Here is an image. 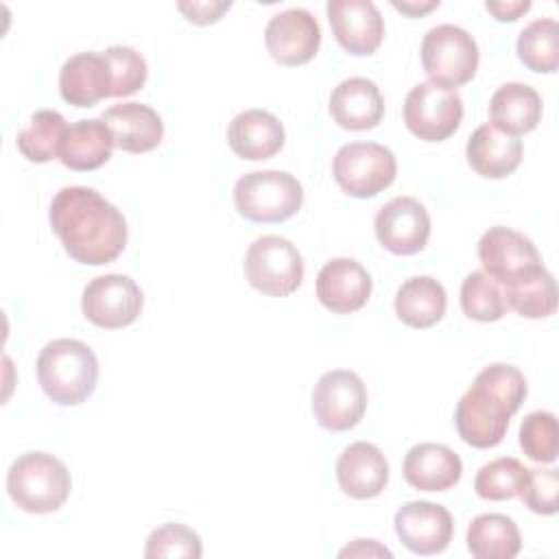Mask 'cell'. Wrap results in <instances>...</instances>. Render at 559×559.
<instances>
[{"mask_svg": "<svg viewBox=\"0 0 559 559\" xmlns=\"http://www.w3.org/2000/svg\"><path fill=\"white\" fill-rule=\"evenodd\" d=\"M48 221L66 253L81 264H109L127 245L122 212L87 186L61 188L50 201Z\"/></svg>", "mask_w": 559, "mask_h": 559, "instance_id": "cell-1", "label": "cell"}, {"mask_svg": "<svg viewBox=\"0 0 559 559\" xmlns=\"http://www.w3.org/2000/svg\"><path fill=\"white\" fill-rule=\"evenodd\" d=\"M524 397L526 378L518 367L496 362L480 369L454 411L459 437L478 450L498 445Z\"/></svg>", "mask_w": 559, "mask_h": 559, "instance_id": "cell-2", "label": "cell"}, {"mask_svg": "<svg viewBox=\"0 0 559 559\" xmlns=\"http://www.w3.org/2000/svg\"><path fill=\"white\" fill-rule=\"evenodd\" d=\"M37 380L41 391L59 406L85 402L98 382L94 352L76 338H55L37 356Z\"/></svg>", "mask_w": 559, "mask_h": 559, "instance_id": "cell-3", "label": "cell"}, {"mask_svg": "<svg viewBox=\"0 0 559 559\" xmlns=\"http://www.w3.org/2000/svg\"><path fill=\"white\" fill-rule=\"evenodd\" d=\"M72 478L63 461L48 452H24L7 472V493L26 513H52L70 496Z\"/></svg>", "mask_w": 559, "mask_h": 559, "instance_id": "cell-4", "label": "cell"}, {"mask_svg": "<svg viewBox=\"0 0 559 559\" xmlns=\"http://www.w3.org/2000/svg\"><path fill=\"white\" fill-rule=\"evenodd\" d=\"M304 203L301 183L286 170H253L234 186V205L251 223H282Z\"/></svg>", "mask_w": 559, "mask_h": 559, "instance_id": "cell-5", "label": "cell"}, {"mask_svg": "<svg viewBox=\"0 0 559 559\" xmlns=\"http://www.w3.org/2000/svg\"><path fill=\"white\" fill-rule=\"evenodd\" d=\"M421 66L432 83L456 90L474 79L478 70L476 39L461 26H432L421 41Z\"/></svg>", "mask_w": 559, "mask_h": 559, "instance_id": "cell-6", "label": "cell"}, {"mask_svg": "<svg viewBox=\"0 0 559 559\" xmlns=\"http://www.w3.org/2000/svg\"><path fill=\"white\" fill-rule=\"evenodd\" d=\"M397 173L391 148L378 142H349L332 159L334 181L356 199H371L386 190Z\"/></svg>", "mask_w": 559, "mask_h": 559, "instance_id": "cell-7", "label": "cell"}, {"mask_svg": "<svg viewBox=\"0 0 559 559\" xmlns=\"http://www.w3.org/2000/svg\"><path fill=\"white\" fill-rule=\"evenodd\" d=\"M247 282L271 297L295 293L304 280V260L297 247L282 236L255 238L245 255Z\"/></svg>", "mask_w": 559, "mask_h": 559, "instance_id": "cell-8", "label": "cell"}, {"mask_svg": "<svg viewBox=\"0 0 559 559\" xmlns=\"http://www.w3.org/2000/svg\"><path fill=\"white\" fill-rule=\"evenodd\" d=\"M402 116L406 129L415 138L424 142H443L461 127L463 100L456 90L426 81L417 83L406 94Z\"/></svg>", "mask_w": 559, "mask_h": 559, "instance_id": "cell-9", "label": "cell"}, {"mask_svg": "<svg viewBox=\"0 0 559 559\" xmlns=\"http://www.w3.org/2000/svg\"><path fill=\"white\" fill-rule=\"evenodd\" d=\"M367 408V389L349 369L325 371L312 389V413L319 426L332 432L354 428Z\"/></svg>", "mask_w": 559, "mask_h": 559, "instance_id": "cell-10", "label": "cell"}, {"mask_svg": "<svg viewBox=\"0 0 559 559\" xmlns=\"http://www.w3.org/2000/svg\"><path fill=\"white\" fill-rule=\"evenodd\" d=\"M144 308L142 288L120 273H107L94 277L81 297V310L85 319L105 330H118L131 325Z\"/></svg>", "mask_w": 559, "mask_h": 559, "instance_id": "cell-11", "label": "cell"}, {"mask_svg": "<svg viewBox=\"0 0 559 559\" xmlns=\"http://www.w3.org/2000/svg\"><path fill=\"white\" fill-rule=\"evenodd\" d=\"M373 229L378 242L386 251L395 255H413L428 242L430 216L417 199L395 197L378 210Z\"/></svg>", "mask_w": 559, "mask_h": 559, "instance_id": "cell-12", "label": "cell"}, {"mask_svg": "<svg viewBox=\"0 0 559 559\" xmlns=\"http://www.w3.org/2000/svg\"><path fill=\"white\" fill-rule=\"evenodd\" d=\"M264 44L277 63L304 66L321 46V26L308 9L293 7L269 20Z\"/></svg>", "mask_w": 559, "mask_h": 559, "instance_id": "cell-13", "label": "cell"}, {"mask_svg": "<svg viewBox=\"0 0 559 559\" xmlns=\"http://www.w3.org/2000/svg\"><path fill=\"white\" fill-rule=\"evenodd\" d=\"M395 535L415 555H439L452 539V515L443 504L413 500L395 513Z\"/></svg>", "mask_w": 559, "mask_h": 559, "instance_id": "cell-14", "label": "cell"}, {"mask_svg": "<svg viewBox=\"0 0 559 559\" xmlns=\"http://www.w3.org/2000/svg\"><path fill=\"white\" fill-rule=\"evenodd\" d=\"M325 13L332 33L349 55H371L384 37V20L371 0H330Z\"/></svg>", "mask_w": 559, "mask_h": 559, "instance_id": "cell-15", "label": "cell"}, {"mask_svg": "<svg viewBox=\"0 0 559 559\" xmlns=\"http://www.w3.org/2000/svg\"><path fill=\"white\" fill-rule=\"evenodd\" d=\"M478 260L483 264V273H487L493 282L504 284L524 269L533 264H542L539 251L531 238L511 229V227H489L476 247Z\"/></svg>", "mask_w": 559, "mask_h": 559, "instance_id": "cell-16", "label": "cell"}, {"mask_svg": "<svg viewBox=\"0 0 559 559\" xmlns=\"http://www.w3.org/2000/svg\"><path fill=\"white\" fill-rule=\"evenodd\" d=\"M371 286L373 282L367 269L352 258H334L317 275V297L336 314L360 310L371 295Z\"/></svg>", "mask_w": 559, "mask_h": 559, "instance_id": "cell-17", "label": "cell"}, {"mask_svg": "<svg viewBox=\"0 0 559 559\" xmlns=\"http://www.w3.org/2000/svg\"><path fill=\"white\" fill-rule=\"evenodd\" d=\"M336 480L343 493L367 500L382 493L389 480V463L382 450L369 441L349 443L336 461Z\"/></svg>", "mask_w": 559, "mask_h": 559, "instance_id": "cell-18", "label": "cell"}, {"mask_svg": "<svg viewBox=\"0 0 559 559\" xmlns=\"http://www.w3.org/2000/svg\"><path fill=\"white\" fill-rule=\"evenodd\" d=\"M59 92L68 105L92 107L111 98V72L105 52H76L59 70Z\"/></svg>", "mask_w": 559, "mask_h": 559, "instance_id": "cell-19", "label": "cell"}, {"mask_svg": "<svg viewBox=\"0 0 559 559\" xmlns=\"http://www.w3.org/2000/svg\"><path fill=\"white\" fill-rule=\"evenodd\" d=\"M402 474L419 491H448L461 480L463 463L452 448L426 441L406 452Z\"/></svg>", "mask_w": 559, "mask_h": 559, "instance_id": "cell-20", "label": "cell"}, {"mask_svg": "<svg viewBox=\"0 0 559 559\" xmlns=\"http://www.w3.org/2000/svg\"><path fill=\"white\" fill-rule=\"evenodd\" d=\"M100 120L109 127L114 144L127 153H146L159 146L164 122L159 114L144 103H120L103 111Z\"/></svg>", "mask_w": 559, "mask_h": 559, "instance_id": "cell-21", "label": "cell"}, {"mask_svg": "<svg viewBox=\"0 0 559 559\" xmlns=\"http://www.w3.org/2000/svg\"><path fill=\"white\" fill-rule=\"evenodd\" d=\"M286 140L282 122L264 109H245L227 127L229 148L249 162L269 159L282 151Z\"/></svg>", "mask_w": 559, "mask_h": 559, "instance_id": "cell-22", "label": "cell"}, {"mask_svg": "<svg viewBox=\"0 0 559 559\" xmlns=\"http://www.w3.org/2000/svg\"><path fill=\"white\" fill-rule=\"evenodd\" d=\"M334 122L347 131H367L378 127L384 116V100L378 85L365 76L341 81L330 96Z\"/></svg>", "mask_w": 559, "mask_h": 559, "instance_id": "cell-23", "label": "cell"}, {"mask_svg": "<svg viewBox=\"0 0 559 559\" xmlns=\"http://www.w3.org/2000/svg\"><path fill=\"white\" fill-rule=\"evenodd\" d=\"M469 166L487 179L509 177L522 162V142L493 124H480L467 140Z\"/></svg>", "mask_w": 559, "mask_h": 559, "instance_id": "cell-24", "label": "cell"}, {"mask_svg": "<svg viewBox=\"0 0 559 559\" xmlns=\"http://www.w3.org/2000/svg\"><path fill=\"white\" fill-rule=\"evenodd\" d=\"M114 135L109 127L100 118H87L76 120L68 127L61 148H59V162L79 173L96 170L100 168L114 151Z\"/></svg>", "mask_w": 559, "mask_h": 559, "instance_id": "cell-25", "label": "cell"}, {"mask_svg": "<svg viewBox=\"0 0 559 559\" xmlns=\"http://www.w3.org/2000/svg\"><path fill=\"white\" fill-rule=\"evenodd\" d=\"M491 124L509 135L533 131L542 120V96L526 83H504L489 100Z\"/></svg>", "mask_w": 559, "mask_h": 559, "instance_id": "cell-26", "label": "cell"}, {"mask_svg": "<svg viewBox=\"0 0 559 559\" xmlns=\"http://www.w3.org/2000/svg\"><path fill=\"white\" fill-rule=\"evenodd\" d=\"M393 306L402 323L421 330L443 319L448 297L441 282L430 275H415L397 288Z\"/></svg>", "mask_w": 559, "mask_h": 559, "instance_id": "cell-27", "label": "cell"}, {"mask_svg": "<svg viewBox=\"0 0 559 559\" xmlns=\"http://www.w3.org/2000/svg\"><path fill=\"white\" fill-rule=\"evenodd\" d=\"M504 301L518 314L526 319L550 317L557 308V286L555 277L544 264H533L502 284Z\"/></svg>", "mask_w": 559, "mask_h": 559, "instance_id": "cell-28", "label": "cell"}, {"mask_svg": "<svg viewBox=\"0 0 559 559\" xmlns=\"http://www.w3.org/2000/svg\"><path fill=\"white\" fill-rule=\"evenodd\" d=\"M467 548L476 559H513L522 548V537L511 518L483 513L467 526Z\"/></svg>", "mask_w": 559, "mask_h": 559, "instance_id": "cell-29", "label": "cell"}, {"mask_svg": "<svg viewBox=\"0 0 559 559\" xmlns=\"http://www.w3.org/2000/svg\"><path fill=\"white\" fill-rule=\"evenodd\" d=\"M68 131L66 118L55 109H39L17 133V151L35 164L59 159V148Z\"/></svg>", "mask_w": 559, "mask_h": 559, "instance_id": "cell-30", "label": "cell"}, {"mask_svg": "<svg viewBox=\"0 0 559 559\" xmlns=\"http://www.w3.org/2000/svg\"><path fill=\"white\" fill-rule=\"evenodd\" d=\"M515 50L528 70L555 72L559 66V24L552 17L533 20L520 31Z\"/></svg>", "mask_w": 559, "mask_h": 559, "instance_id": "cell-31", "label": "cell"}, {"mask_svg": "<svg viewBox=\"0 0 559 559\" xmlns=\"http://www.w3.org/2000/svg\"><path fill=\"white\" fill-rule=\"evenodd\" d=\"M461 310L480 323L498 321L507 312L504 295L487 273L472 271L461 284Z\"/></svg>", "mask_w": 559, "mask_h": 559, "instance_id": "cell-32", "label": "cell"}, {"mask_svg": "<svg viewBox=\"0 0 559 559\" xmlns=\"http://www.w3.org/2000/svg\"><path fill=\"white\" fill-rule=\"evenodd\" d=\"M528 476V467H524L513 456H500L485 463L476 478L474 489L485 500H511L520 496Z\"/></svg>", "mask_w": 559, "mask_h": 559, "instance_id": "cell-33", "label": "cell"}, {"mask_svg": "<svg viewBox=\"0 0 559 559\" xmlns=\"http://www.w3.org/2000/svg\"><path fill=\"white\" fill-rule=\"evenodd\" d=\"M520 448L535 463H555L559 452L555 415L548 411L528 413L520 424Z\"/></svg>", "mask_w": 559, "mask_h": 559, "instance_id": "cell-34", "label": "cell"}, {"mask_svg": "<svg viewBox=\"0 0 559 559\" xmlns=\"http://www.w3.org/2000/svg\"><path fill=\"white\" fill-rule=\"evenodd\" d=\"M203 555L201 537L179 522H168L155 528L144 548L146 559H162V557H183V559H199Z\"/></svg>", "mask_w": 559, "mask_h": 559, "instance_id": "cell-35", "label": "cell"}, {"mask_svg": "<svg viewBox=\"0 0 559 559\" xmlns=\"http://www.w3.org/2000/svg\"><path fill=\"white\" fill-rule=\"evenodd\" d=\"M111 72V96H129L138 92L148 74L144 57L131 46H109L103 50Z\"/></svg>", "mask_w": 559, "mask_h": 559, "instance_id": "cell-36", "label": "cell"}, {"mask_svg": "<svg viewBox=\"0 0 559 559\" xmlns=\"http://www.w3.org/2000/svg\"><path fill=\"white\" fill-rule=\"evenodd\" d=\"M557 493H559V472L557 469H528L526 483L520 491L524 507L539 515L557 513Z\"/></svg>", "mask_w": 559, "mask_h": 559, "instance_id": "cell-37", "label": "cell"}, {"mask_svg": "<svg viewBox=\"0 0 559 559\" xmlns=\"http://www.w3.org/2000/svg\"><path fill=\"white\" fill-rule=\"evenodd\" d=\"M177 9L186 15L188 22L192 24H214L221 20V15L231 9V2L223 0V2H216V0H203V2H179Z\"/></svg>", "mask_w": 559, "mask_h": 559, "instance_id": "cell-38", "label": "cell"}, {"mask_svg": "<svg viewBox=\"0 0 559 559\" xmlns=\"http://www.w3.org/2000/svg\"><path fill=\"white\" fill-rule=\"evenodd\" d=\"M485 9L498 20V22H515L522 13L531 9L528 0H502V2H485Z\"/></svg>", "mask_w": 559, "mask_h": 559, "instance_id": "cell-39", "label": "cell"}, {"mask_svg": "<svg viewBox=\"0 0 559 559\" xmlns=\"http://www.w3.org/2000/svg\"><path fill=\"white\" fill-rule=\"evenodd\" d=\"M338 557H393L386 546H380L376 539H356L352 546H345Z\"/></svg>", "mask_w": 559, "mask_h": 559, "instance_id": "cell-40", "label": "cell"}, {"mask_svg": "<svg viewBox=\"0 0 559 559\" xmlns=\"http://www.w3.org/2000/svg\"><path fill=\"white\" fill-rule=\"evenodd\" d=\"M393 7L411 17H419L428 11H432L435 7H439V0H430V2H397V0H393Z\"/></svg>", "mask_w": 559, "mask_h": 559, "instance_id": "cell-41", "label": "cell"}]
</instances>
